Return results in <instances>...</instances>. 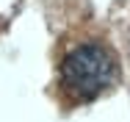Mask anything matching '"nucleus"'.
I'll list each match as a JSON object with an SVG mask.
<instances>
[{
  "instance_id": "f257e3e1",
  "label": "nucleus",
  "mask_w": 130,
  "mask_h": 122,
  "mask_svg": "<svg viewBox=\"0 0 130 122\" xmlns=\"http://www.w3.org/2000/svg\"><path fill=\"white\" fill-rule=\"evenodd\" d=\"M119 80V61L105 45H80L61 61V89L67 97L83 103L108 92Z\"/></svg>"
}]
</instances>
